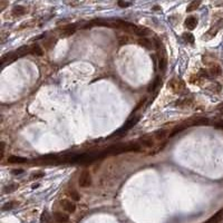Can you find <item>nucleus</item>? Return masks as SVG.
<instances>
[{
	"label": "nucleus",
	"instance_id": "20",
	"mask_svg": "<svg viewBox=\"0 0 223 223\" xmlns=\"http://www.w3.org/2000/svg\"><path fill=\"white\" fill-rule=\"evenodd\" d=\"M68 195L71 198V200H74V201H79L80 200V195H79V193L77 192L76 190H74V189H70L69 191H68Z\"/></svg>",
	"mask_w": 223,
	"mask_h": 223
},
{
	"label": "nucleus",
	"instance_id": "3",
	"mask_svg": "<svg viewBox=\"0 0 223 223\" xmlns=\"http://www.w3.org/2000/svg\"><path fill=\"white\" fill-rule=\"evenodd\" d=\"M78 184L80 187H88L92 184V175L88 171H83L78 178Z\"/></svg>",
	"mask_w": 223,
	"mask_h": 223
},
{
	"label": "nucleus",
	"instance_id": "6",
	"mask_svg": "<svg viewBox=\"0 0 223 223\" xmlns=\"http://www.w3.org/2000/svg\"><path fill=\"white\" fill-rule=\"evenodd\" d=\"M60 204H62V208L64 209L65 211H67L68 213H74V212L76 211V205L69 200L64 199V200L60 201Z\"/></svg>",
	"mask_w": 223,
	"mask_h": 223
},
{
	"label": "nucleus",
	"instance_id": "27",
	"mask_svg": "<svg viewBox=\"0 0 223 223\" xmlns=\"http://www.w3.org/2000/svg\"><path fill=\"white\" fill-rule=\"evenodd\" d=\"M160 83H161V80H160V77H156L155 78V80H154V84L150 87V92H153V91H155L157 87H159V85H160Z\"/></svg>",
	"mask_w": 223,
	"mask_h": 223
},
{
	"label": "nucleus",
	"instance_id": "21",
	"mask_svg": "<svg viewBox=\"0 0 223 223\" xmlns=\"http://www.w3.org/2000/svg\"><path fill=\"white\" fill-rule=\"evenodd\" d=\"M200 1H192V2H190L189 3V6L186 8V11H189V12H191L193 10H195V9H198L199 6H200Z\"/></svg>",
	"mask_w": 223,
	"mask_h": 223
},
{
	"label": "nucleus",
	"instance_id": "5",
	"mask_svg": "<svg viewBox=\"0 0 223 223\" xmlns=\"http://www.w3.org/2000/svg\"><path fill=\"white\" fill-rule=\"evenodd\" d=\"M198 23H199V20H198V17H195V16H189L184 21L185 27H186L187 29H190V30L195 29L196 26H198Z\"/></svg>",
	"mask_w": 223,
	"mask_h": 223
},
{
	"label": "nucleus",
	"instance_id": "15",
	"mask_svg": "<svg viewBox=\"0 0 223 223\" xmlns=\"http://www.w3.org/2000/svg\"><path fill=\"white\" fill-rule=\"evenodd\" d=\"M139 45L142 47H144V48H146V49H152V48H153V45H152L151 40L147 38H139Z\"/></svg>",
	"mask_w": 223,
	"mask_h": 223
},
{
	"label": "nucleus",
	"instance_id": "18",
	"mask_svg": "<svg viewBox=\"0 0 223 223\" xmlns=\"http://www.w3.org/2000/svg\"><path fill=\"white\" fill-rule=\"evenodd\" d=\"M167 133H169V132L166 131V130H161V131L156 132V133L154 134V139H157V141H161V139H163L167 135Z\"/></svg>",
	"mask_w": 223,
	"mask_h": 223
},
{
	"label": "nucleus",
	"instance_id": "22",
	"mask_svg": "<svg viewBox=\"0 0 223 223\" xmlns=\"http://www.w3.org/2000/svg\"><path fill=\"white\" fill-rule=\"evenodd\" d=\"M8 161L10 163H26L27 160L23 159V157H19V156H10L8 159Z\"/></svg>",
	"mask_w": 223,
	"mask_h": 223
},
{
	"label": "nucleus",
	"instance_id": "23",
	"mask_svg": "<svg viewBox=\"0 0 223 223\" xmlns=\"http://www.w3.org/2000/svg\"><path fill=\"white\" fill-rule=\"evenodd\" d=\"M40 222L41 223H50V216L48 214L47 211H44L43 214L40 216Z\"/></svg>",
	"mask_w": 223,
	"mask_h": 223
},
{
	"label": "nucleus",
	"instance_id": "35",
	"mask_svg": "<svg viewBox=\"0 0 223 223\" xmlns=\"http://www.w3.org/2000/svg\"><path fill=\"white\" fill-rule=\"evenodd\" d=\"M216 109L220 112V113H223V104H221V105H219L218 107H216Z\"/></svg>",
	"mask_w": 223,
	"mask_h": 223
},
{
	"label": "nucleus",
	"instance_id": "31",
	"mask_svg": "<svg viewBox=\"0 0 223 223\" xmlns=\"http://www.w3.org/2000/svg\"><path fill=\"white\" fill-rule=\"evenodd\" d=\"M45 176V173H43V172H40V173H35V174H32L31 175V178H39V177H43Z\"/></svg>",
	"mask_w": 223,
	"mask_h": 223
},
{
	"label": "nucleus",
	"instance_id": "25",
	"mask_svg": "<svg viewBox=\"0 0 223 223\" xmlns=\"http://www.w3.org/2000/svg\"><path fill=\"white\" fill-rule=\"evenodd\" d=\"M118 43H119L121 46L126 45V44L128 43V37H127V36H124V35H119V36H118Z\"/></svg>",
	"mask_w": 223,
	"mask_h": 223
},
{
	"label": "nucleus",
	"instance_id": "11",
	"mask_svg": "<svg viewBox=\"0 0 223 223\" xmlns=\"http://www.w3.org/2000/svg\"><path fill=\"white\" fill-rule=\"evenodd\" d=\"M27 12V9L23 7V6H15L14 9L11 10V14L15 16V17H20L23 16Z\"/></svg>",
	"mask_w": 223,
	"mask_h": 223
},
{
	"label": "nucleus",
	"instance_id": "34",
	"mask_svg": "<svg viewBox=\"0 0 223 223\" xmlns=\"http://www.w3.org/2000/svg\"><path fill=\"white\" fill-rule=\"evenodd\" d=\"M3 154H5V143L2 142L1 143V159L3 157Z\"/></svg>",
	"mask_w": 223,
	"mask_h": 223
},
{
	"label": "nucleus",
	"instance_id": "2",
	"mask_svg": "<svg viewBox=\"0 0 223 223\" xmlns=\"http://www.w3.org/2000/svg\"><path fill=\"white\" fill-rule=\"evenodd\" d=\"M169 88L175 93V94H183L186 92V86H185L184 80L178 79V78H173L171 79L167 84Z\"/></svg>",
	"mask_w": 223,
	"mask_h": 223
},
{
	"label": "nucleus",
	"instance_id": "33",
	"mask_svg": "<svg viewBox=\"0 0 223 223\" xmlns=\"http://www.w3.org/2000/svg\"><path fill=\"white\" fill-rule=\"evenodd\" d=\"M23 172V169H16L12 171V174H21Z\"/></svg>",
	"mask_w": 223,
	"mask_h": 223
},
{
	"label": "nucleus",
	"instance_id": "32",
	"mask_svg": "<svg viewBox=\"0 0 223 223\" xmlns=\"http://www.w3.org/2000/svg\"><path fill=\"white\" fill-rule=\"evenodd\" d=\"M118 6H121V7H128V6H131V3H130V2H123V1H119V2H118Z\"/></svg>",
	"mask_w": 223,
	"mask_h": 223
},
{
	"label": "nucleus",
	"instance_id": "17",
	"mask_svg": "<svg viewBox=\"0 0 223 223\" xmlns=\"http://www.w3.org/2000/svg\"><path fill=\"white\" fill-rule=\"evenodd\" d=\"M201 82H203V78L199 75V74H194L192 76L190 77V83L194 85H199Z\"/></svg>",
	"mask_w": 223,
	"mask_h": 223
},
{
	"label": "nucleus",
	"instance_id": "29",
	"mask_svg": "<svg viewBox=\"0 0 223 223\" xmlns=\"http://www.w3.org/2000/svg\"><path fill=\"white\" fill-rule=\"evenodd\" d=\"M213 126L216 127V128H222L223 130V119H220V121H216V122H214Z\"/></svg>",
	"mask_w": 223,
	"mask_h": 223
},
{
	"label": "nucleus",
	"instance_id": "16",
	"mask_svg": "<svg viewBox=\"0 0 223 223\" xmlns=\"http://www.w3.org/2000/svg\"><path fill=\"white\" fill-rule=\"evenodd\" d=\"M139 117H136V118H134V117H131L127 122H126V124H125V126L123 127V130H125V131H127V130H130V128H132L135 124L139 122Z\"/></svg>",
	"mask_w": 223,
	"mask_h": 223
},
{
	"label": "nucleus",
	"instance_id": "24",
	"mask_svg": "<svg viewBox=\"0 0 223 223\" xmlns=\"http://www.w3.org/2000/svg\"><path fill=\"white\" fill-rule=\"evenodd\" d=\"M183 38L186 43H190V44H193L194 43V37H193L192 34H187V32H185L183 34Z\"/></svg>",
	"mask_w": 223,
	"mask_h": 223
},
{
	"label": "nucleus",
	"instance_id": "4",
	"mask_svg": "<svg viewBox=\"0 0 223 223\" xmlns=\"http://www.w3.org/2000/svg\"><path fill=\"white\" fill-rule=\"evenodd\" d=\"M131 32H134L135 35L139 36L141 38H146V36L150 34V30L145 28V27H141V26H136V25H133L131 28Z\"/></svg>",
	"mask_w": 223,
	"mask_h": 223
},
{
	"label": "nucleus",
	"instance_id": "1",
	"mask_svg": "<svg viewBox=\"0 0 223 223\" xmlns=\"http://www.w3.org/2000/svg\"><path fill=\"white\" fill-rule=\"evenodd\" d=\"M155 45H156V51H157V60H159V68L162 73H164L167 67V54L166 49L163 46L159 39H155Z\"/></svg>",
	"mask_w": 223,
	"mask_h": 223
},
{
	"label": "nucleus",
	"instance_id": "28",
	"mask_svg": "<svg viewBox=\"0 0 223 223\" xmlns=\"http://www.w3.org/2000/svg\"><path fill=\"white\" fill-rule=\"evenodd\" d=\"M16 204V202H8L5 204V207H2V210H8V209H12L14 205Z\"/></svg>",
	"mask_w": 223,
	"mask_h": 223
},
{
	"label": "nucleus",
	"instance_id": "30",
	"mask_svg": "<svg viewBox=\"0 0 223 223\" xmlns=\"http://www.w3.org/2000/svg\"><path fill=\"white\" fill-rule=\"evenodd\" d=\"M146 102V97H144V98H142L141 99V102H139V104H137V106H136V108H135V110H137V109H139V108L142 107L143 105H144V103Z\"/></svg>",
	"mask_w": 223,
	"mask_h": 223
},
{
	"label": "nucleus",
	"instance_id": "14",
	"mask_svg": "<svg viewBox=\"0 0 223 223\" xmlns=\"http://www.w3.org/2000/svg\"><path fill=\"white\" fill-rule=\"evenodd\" d=\"M44 51L40 47L37 45V44H34L30 46V55H34V56H43Z\"/></svg>",
	"mask_w": 223,
	"mask_h": 223
},
{
	"label": "nucleus",
	"instance_id": "7",
	"mask_svg": "<svg viewBox=\"0 0 223 223\" xmlns=\"http://www.w3.org/2000/svg\"><path fill=\"white\" fill-rule=\"evenodd\" d=\"M154 136H144V137H142V139H139V145L143 147H152L154 146Z\"/></svg>",
	"mask_w": 223,
	"mask_h": 223
},
{
	"label": "nucleus",
	"instance_id": "10",
	"mask_svg": "<svg viewBox=\"0 0 223 223\" xmlns=\"http://www.w3.org/2000/svg\"><path fill=\"white\" fill-rule=\"evenodd\" d=\"M54 218L58 223H67L69 221V216H68V214L62 213V212H55Z\"/></svg>",
	"mask_w": 223,
	"mask_h": 223
},
{
	"label": "nucleus",
	"instance_id": "19",
	"mask_svg": "<svg viewBox=\"0 0 223 223\" xmlns=\"http://www.w3.org/2000/svg\"><path fill=\"white\" fill-rule=\"evenodd\" d=\"M36 23L35 20H29V21H25V23H20V26H19V30H23V29H26V28H31V27H34V25Z\"/></svg>",
	"mask_w": 223,
	"mask_h": 223
},
{
	"label": "nucleus",
	"instance_id": "13",
	"mask_svg": "<svg viewBox=\"0 0 223 223\" xmlns=\"http://www.w3.org/2000/svg\"><path fill=\"white\" fill-rule=\"evenodd\" d=\"M222 219H223V210H221V211H219L218 213H215L212 218H210L208 221L204 223H219Z\"/></svg>",
	"mask_w": 223,
	"mask_h": 223
},
{
	"label": "nucleus",
	"instance_id": "8",
	"mask_svg": "<svg viewBox=\"0 0 223 223\" xmlns=\"http://www.w3.org/2000/svg\"><path fill=\"white\" fill-rule=\"evenodd\" d=\"M60 30H62V34L64 35V37H68V36L73 35V34L76 31V25H67V26H64Z\"/></svg>",
	"mask_w": 223,
	"mask_h": 223
},
{
	"label": "nucleus",
	"instance_id": "26",
	"mask_svg": "<svg viewBox=\"0 0 223 223\" xmlns=\"http://www.w3.org/2000/svg\"><path fill=\"white\" fill-rule=\"evenodd\" d=\"M18 186H19L18 184H16V183H12V184L8 185L7 187L5 189V192H6V193L14 192V191H16V190H17V187H18Z\"/></svg>",
	"mask_w": 223,
	"mask_h": 223
},
{
	"label": "nucleus",
	"instance_id": "36",
	"mask_svg": "<svg viewBox=\"0 0 223 223\" xmlns=\"http://www.w3.org/2000/svg\"><path fill=\"white\" fill-rule=\"evenodd\" d=\"M37 186H39V184H34V185H32V187H34V189H36Z\"/></svg>",
	"mask_w": 223,
	"mask_h": 223
},
{
	"label": "nucleus",
	"instance_id": "9",
	"mask_svg": "<svg viewBox=\"0 0 223 223\" xmlns=\"http://www.w3.org/2000/svg\"><path fill=\"white\" fill-rule=\"evenodd\" d=\"M208 71H209L210 77H216V76H220V75H221L222 69H221V67H220L218 64H213V65L208 69Z\"/></svg>",
	"mask_w": 223,
	"mask_h": 223
},
{
	"label": "nucleus",
	"instance_id": "12",
	"mask_svg": "<svg viewBox=\"0 0 223 223\" xmlns=\"http://www.w3.org/2000/svg\"><path fill=\"white\" fill-rule=\"evenodd\" d=\"M193 103V98H182L175 102V106L180 107H186V106H191Z\"/></svg>",
	"mask_w": 223,
	"mask_h": 223
}]
</instances>
